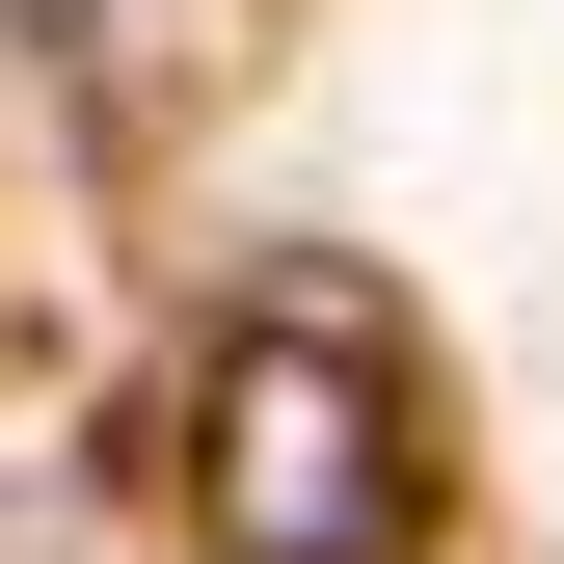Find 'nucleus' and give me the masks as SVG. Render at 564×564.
<instances>
[{
	"instance_id": "obj_1",
	"label": "nucleus",
	"mask_w": 564,
	"mask_h": 564,
	"mask_svg": "<svg viewBox=\"0 0 564 564\" xmlns=\"http://www.w3.org/2000/svg\"><path fill=\"white\" fill-rule=\"evenodd\" d=\"M216 564H403V403L349 323H242L216 349Z\"/></svg>"
}]
</instances>
